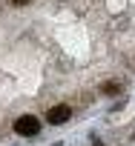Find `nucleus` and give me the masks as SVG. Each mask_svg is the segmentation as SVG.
I'll return each instance as SVG.
<instances>
[{
  "mask_svg": "<svg viewBox=\"0 0 135 146\" xmlns=\"http://www.w3.org/2000/svg\"><path fill=\"white\" fill-rule=\"evenodd\" d=\"M69 117H72V109H69V106H52V109L46 112V120L55 123V126H57V123H66Z\"/></svg>",
  "mask_w": 135,
  "mask_h": 146,
  "instance_id": "nucleus-2",
  "label": "nucleus"
},
{
  "mask_svg": "<svg viewBox=\"0 0 135 146\" xmlns=\"http://www.w3.org/2000/svg\"><path fill=\"white\" fill-rule=\"evenodd\" d=\"M15 132H17V135H23V137H32V135H37V132H40V120H37L35 115H23V117H17Z\"/></svg>",
  "mask_w": 135,
  "mask_h": 146,
  "instance_id": "nucleus-1",
  "label": "nucleus"
},
{
  "mask_svg": "<svg viewBox=\"0 0 135 146\" xmlns=\"http://www.w3.org/2000/svg\"><path fill=\"white\" fill-rule=\"evenodd\" d=\"M12 3H15V6H26V3H29V0H12Z\"/></svg>",
  "mask_w": 135,
  "mask_h": 146,
  "instance_id": "nucleus-4",
  "label": "nucleus"
},
{
  "mask_svg": "<svg viewBox=\"0 0 135 146\" xmlns=\"http://www.w3.org/2000/svg\"><path fill=\"white\" fill-rule=\"evenodd\" d=\"M104 92H106V95H118L121 86H118V83H109V86H104Z\"/></svg>",
  "mask_w": 135,
  "mask_h": 146,
  "instance_id": "nucleus-3",
  "label": "nucleus"
}]
</instances>
